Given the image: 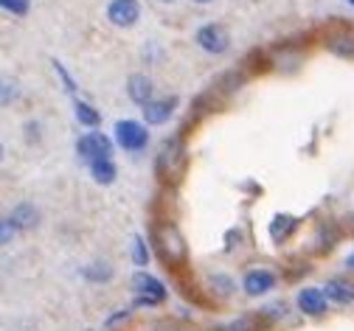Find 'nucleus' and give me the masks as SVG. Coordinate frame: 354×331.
<instances>
[{
  "label": "nucleus",
  "mask_w": 354,
  "mask_h": 331,
  "mask_svg": "<svg viewBox=\"0 0 354 331\" xmlns=\"http://www.w3.org/2000/svg\"><path fill=\"white\" fill-rule=\"evenodd\" d=\"M155 239H158V253L169 264H183L186 261V242H183L180 230H177V225H160Z\"/></svg>",
  "instance_id": "f257e3e1"
},
{
  "label": "nucleus",
  "mask_w": 354,
  "mask_h": 331,
  "mask_svg": "<svg viewBox=\"0 0 354 331\" xmlns=\"http://www.w3.org/2000/svg\"><path fill=\"white\" fill-rule=\"evenodd\" d=\"M115 144L127 152H144L147 144H149V132H147L144 124L124 118V121L115 124Z\"/></svg>",
  "instance_id": "f03ea898"
},
{
  "label": "nucleus",
  "mask_w": 354,
  "mask_h": 331,
  "mask_svg": "<svg viewBox=\"0 0 354 331\" xmlns=\"http://www.w3.org/2000/svg\"><path fill=\"white\" fill-rule=\"evenodd\" d=\"M194 39H197V45H200L205 54H214V57L225 54V51L231 48V37H228V31L219 26V23H205V26H200L197 34H194Z\"/></svg>",
  "instance_id": "7ed1b4c3"
},
{
  "label": "nucleus",
  "mask_w": 354,
  "mask_h": 331,
  "mask_svg": "<svg viewBox=\"0 0 354 331\" xmlns=\"http://www.w3.org/2000/svg\"><path fill=\"white\" fill-rule=\"evenodd\" d=\"M76 149H79V155H82L87 163H91V160H96V158H110V155H113V140H110L107 135H102L99 129H91L87 135L79 138Z\"/></svg>",
  "instance_id": "20e7f679"
},
{
  "label": "nucleus",
  "mask_w": 354,
  "mask_h": 331,
  "mask_svg": "<svg viewBox=\"0 0 354 331\" xmlns=\"http://www.w3.org/2000/svg\"><path fill=\"white\" fill-rule=\"evenodd\" d=\"M107 20L115 28H132L141 20V3L138 0H110L107 3Z\"/></svg>",
  "instance_id": "39448f33"
},
{
  "label": "nucleus",
  "mask_w": 354,
  "mask_h": 331,
  "mask_svg": "<svg viewBox=\"0 0 354 331\" xmlns=\"http://www.w3.org/2000/svg\"><path fill=\"white\" fill-rule=\"evenodd\" d=\"M132 290H136L138 301L147 303V306H158V303L166 301V287L147 272H136V278H132Z\"/></svg>",
  "instance_id": "423d86ee"
},
{
  "label": "nucleus",
  "mask_w": 354,
  "mask_h": 331,
  "mask_svg": "<svg viewBox=\"0 0 354 331\" xmlns=\"http://www.w3.org/2000/svg\"><path fill=\"white\" fill-rule=\"evenodd\" d=\"M295 303H298V309H301L304 314H309V317H321V314L329 309V298H326V292L318 290V287H304V290L298 292Z\"/></svg>",
  "instance_id": "0eeeda50"
},
{
  "label": "nucleus",
  "mask_w": 354,
  "mask_h": 331,
  "mask_svg": "<svg viewBox=\"0 0 354 331\" xmlns=\"http://www.w3.org/2000/svg\"><path fill=\"white\" fill-rule=\"evenodd\" d=\"M276 287V275L270 269H250L242 281V290L250 295V298H259L264 292H270Z\"/></svg>",
  "instance_id": "6e6552de"
},
{
  "label": "nucleus",
  "mask_w": 354,
  "mask_h": 331,
  "mask_svg": "<svg viewBox=\"0 0 354 331\" xmlns=\"http://www.w3.org/2000/svg\"><path fill=\"white\" fill-rule=\"evenodd\" d=\"M127 93H129V99L136 102V104L147 107V104L152 102V82H149V76H144V73L129 76V82H127Z\"/></svg>",
  "instance_id": "1a4fd4ad"
},
{
  "label": "nucleus",
  "mask_w": 354,
  "mask_h": 331,
  "mask_svg": "<svg viewBox=\"0 0 354 331\" xmlns=\"http://www.w3.org/2000/svg\"><path fill=\"white\" fill-rule=\"evenodd\" d=\"M174 107H177L174 99H152V102L144 107V118H147V124H166V121L171 118Z\"/></svg>",
  "instance_id": "9d476101"
},
{
  "label": "nucleus",
  "mask_w": 354,
  "mask_h": 331,
  "mask_svg": "<svg viewBox=\"0 0 354 331\" xmlns=\"http://www.w3.org/2000/svg\"><path fill=\"white\" fill-rule=\"evenodd\" d=\"M9 219H12V225L17 230H31L39 222V211L31 202H20V205H15V211L9 214Z\"/></svg>",
  "instance_id": "9b49d317"
},
{
  "label": "nucleus",
  "mask_w": 354,
  "mask_h": 331,
  "mask_svg": "<svg viewBox=\"0 0 354 331\" xmlns=\"http://www.w3.org/2000/svg\"><path fill=\"white\" fill-rule=\"evenodd\" d=\"M87 166H91V174H93V180L99 185H110L115 180V174H118V169H115V163L110 158H96V160H91Z\"/></svg>",
  "instance_id": "f8f14e48"
},
{
  "label": "nucleus",
  "mask_w": 354,
  "mask_h": 331,
  "mask_svg": "<svg viewBox=\"0 0 354 331\" xmlns=\"http://www.w3.org/2000/svg\"><path fill=\"white\" fill-rule=\"evenodd\" d=\"M324 292L335 303H354V287H348V283H343V281H329L324 287Z\"/></svg>",
  "instance_id": "ddd939ff"
},
{
  "label": "nucleus",
  "mask_w": 354,
  "mask_h": 331,
  "mask_svg": "<svg viewBox=\"0 0 354 331\" xmlns=\"http://www.w3.org/2000/svg\"><path fill=\"white\" fill-rule=\"evenodd\" d=\"M76 118H79V124L87 126V129H96V126L102 124V115H99L91 104H84V102H76Z\"/></svg>",
  "instance_id": "4468645a"
},
{
  "label": "nucleus",
  "mask_w": 354,
  "mask_h": 331,
  "mask_svg": "<svg viewBox=\"0 0 354 331\" xmlns=\"http://www.w3.org/2000/svg\"><path fill=\"white\" fill-rule=\"evenodd\" d=\"M292 227H295V219H292V216H276V219L270 222V233H273L276 242H284V236H287Z\"/></svg>",
  "instance_id": "2eb2a0df"
},
{
  "label": "nucleus",
  "mask_w": 354,
  "mask_h": 331,
  "mask_svg": "<svg viewBox=\"0 0 354 331\" xmlns=\"http://www.w3.org/2000/svg\"><path fill=\"white\" fill-rule=\"evenodd\" d=\"M329 48H332L335 54H340V57H354V37H346V34L332 37V39H329Z\"/></svg>",
  "instance_id": "dca6fc26"
},
{
  "label": "nucleus",
  "mask_w": 354,
  "mask_h": 331,
  "mask_svg": "<svg viewBox=\"0 0 354 331\" xmlns=\"http://www.w3.org/2000/svg\"><path fill=\"white\" fill-rule=\"evenodd\" d=\"M132 258H136V264H147L149 261V256H147V247H144V239L141 236H136V242H132Z\"/></svg>",
  "instance_id": "f3484780"
},
{
  "label": "nucleus",
  "mask_w": 354,
  "mask_h": 331,
  "mask_svg": "<svg viewBox=\"0 0 354 331\" xmlns=\"http://www.w3.org/2000/svg\"><path fill=\"white\" fill-rule=\"evenodd\" d=\"M0 6L12 15H26L28 12V0H0Z\"/></svg>",
  "instance_id": "a211bd4d"
},
{
  "label": "nucleus",
  "mask_w": 354,
  "mask_h": 331,
  "mask_svg": "<svg viewBox=\"0 0 354 331\" xmlns=\"http://www.w3.org/2000/svg\"><path fill=\"white\" fill-rule=\"evenodd\" d=\"M54 68L59 70V76H62V82H65V87H68V93H76V84H73V79H71V76L65 73V68H62L59 62H54Z\"/></svg>",
  "instance_id": "6ab92c4d"
},
{
  "label": "nucleus",
  "mask_w": 354,
  "mask_h": 331,
  "mask_svg": "<svg viewBox=\"0 0 354 331\" xmlns=\"http://www.w3.org/2000/svg\"><path fill=\"white\" fill-rule=\"evenodd\" d=\"M87 275H99V281H107V278H110V269H107L104 264H96V267L87 269Z\"/></svg>",
  "instance_id": "aec40b11"
},
{
  "label": "nucleus",
  "mask_w": 354,
  "mask_h": 331,
  "mask_svg": "<svg viewBox=\"0 0 354 331\" xmlns=\"http://www.w3.org/2000/svg\"><path fill=\"white\" fill-rule=\"evenodd\" d=\"M12 99H15V84L3 79V104H12Z\"/></svg>",
  "instance_id": "412c9836"
},
{
  "label": "nucleus",
  "mask_w": 354,
  "mask_h": 331,
  "mask_svg": "<svg viewBox=\"0 0 354 331\" xmlns=\"http://www.w3.org/2000/svg\"><path fill=\"white\" fill-rule=\"evenodd\" d=\"M250 320H234L231 325H225L223 331H250V325H248Z\"/></svg>",
  "instance_id": "4be33fe9"
},
{
  "label": "nucleus",
  "mask_w": 354,
  "mask_h": 331,
  "mask_svg": "<svg viewBox=\"0 0 354 331\" xmlns=\"http://www.w3.org/2000/svg\"><path fill=\"white\" fill-rule=\"evenodd\" d=\"M194 3H211V0H194Z\"/></svg>",
  "instance_id": "5701e85b"
},
{
  "label": "nucleus",
  "mask_w": 354,
  "mask_h": 331,
  "mask_svg": "<svg viewBox=\"0 0 354 331\" xmlns=\"http://www.w3.org/2000/svg\"><path fill=\"white\" fill-rule=\"evenodd\" d=\"M348 267H351V269H354V258H348Z\"/></svg>",
  "instance_id": "b1692460"
},
{
  "label": "nucleus",
  "mask_w": 354,
  "mask_h": 331,
  "mask_svg": "<svg viewBox=\"0 0 354 331\" xmlns=\"http://www.w3.org/2000/svg\"><path fill=\"white\" fill-rule=\"evenodd\" d=\"M158 3H171V0H158Z\"/></svg>",
  "instance_id": "393cba45"
},
{
  "label": "nucleus",
  "mask_w": 354,
  "mask_h": 331,
  "mask_svg": "<svg viewBox=\"0 0 354 331\" xmlns=\"http://www.w3.org/2000/svg\"><path fill=\"white\" fill-rule=\"evenodd\" d=\"M348 3H351V6H354V0H348Z\"/></svg>",
  "instance_id": "a878e982"
}]
</instances>
